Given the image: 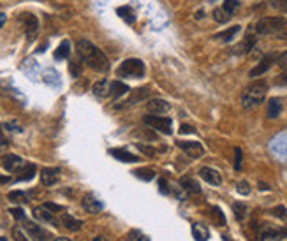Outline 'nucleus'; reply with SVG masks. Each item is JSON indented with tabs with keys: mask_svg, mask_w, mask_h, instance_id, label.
Instances as JSON below:
<instances>
[{
	"mask_svg": "<svg viewBox=\"0 0 287 241\" xmlns=\"http://www.w3.org/2000/svg\"><path fill=\"white\" fill-rule=\"evenodd\" d=\"M129 241H148V238L139 233V231H132V233L129 234Z\"/></svg>",
	"mask_w": 287,
	"mask_h": 241,
	"instance_id": "obj_38",
	"label": "nucleus"
},
{
	"mask_svg": "<svg viewBox=\"0 0 287 241\" xmlns=\"http://www.w3.org/2000/svg\"><path fill=\"white\" fill-rule=\"evenodd\" d=\"M238 7H240V0H224V4H222V9H224L229 16L234 14V11Z\"/></svg>",
	"mask_w": 287,
	"mask_h": 241,
	"instance_id": "obj_32",
	"label": "nucleus"
},
{
	"mask_svg": "<svg viewBox=\"0 0 287 241\" xmlns=\"http://www.w3.org/2000/svg\"><path fill=\"white\" fill-rule=\"evenodd\" d=\"M277 37L279 39H284V41H287V20H286V23H284V27H282V30L277 34Z\"/></svg>",
	"mask_w": 287,
	"mask_h": 241,
	"instance_id": "obj_47",
	"label": "nucleus"
},
{
	"mask_svg": "<svg viewBox=\"0 0 287 241\" xmlns=\"http://www.w3.org/2000/svg\"><path fill=\"white\" fill-rule=\"evenodd\" d=\"M21 20L25 23V32H27V39L34 41L37 37V30H39V21L34 14H21Z\"/></svg>",
	"mask_w": 287,
	"mask_h": 241,
	"instance_id": "obj_8",
	"label": "nucleus"
},
{
	"mask_svg": "<svg viewBox=\"0 0 287 241\" xmlns=\"http://www.w3.org/2000/svg\"><path fill=\"white\" fill-rule=\"evenodd\" d=\"M279 65H280V69L287 71V51H284L282 55L279 56Z\"/></svg>",
	"mask_w": 287,
	"mask_h": 241,
	"instance_id": "obj_44",
	"label": "nucleus"
},
{
	"mask_svg": "<svg viewBox=\"0 0 287 241\" xmlns=\"http://www.w3.org/2000/svg\"><path fill=\"white\" fill-rule=\"evenodd\" d=\"M199 174H201V178L205 180L206 183H210V185H213V187L222 185L221 173H219V171H215V169H212V167H201Z\"/></svg>",
	"mask_w": 287,
	"mask_h": 241,
	"instance_id": "obj_11",
	"label": "nucleus"
},
{
	"mask_svg": "<svg viewBox=\"0 0 287 241\" xmlns=\"http://www.w3.org/2000/svg\"><path fill=\"white\" fill-rule=\"evenodd\" d=\"M81 204H83V208L88 211V213H101V211L104 210V204L99 199H95L92 194H88V195H85L83 197V201H81Z\"/></svg>",
	"mask_w": 287,
	"mask_h": 241,
	"instance_id": "obj_13",
	"label": "nucleus"
},
{
	"mask_svg": "<svg viewBox=\"0 0 287 241\" xmlns=\"http://www.w3.org/2000/svg\"><path fill=\"white\" fill-rule=\"evenodd\" d=\"M259 189H261V190H268L266 183H259Z\"/></svg>",
	"mask_w": 287,
	"mask_h": 241,
	"instance_id": "obj_54",
	"label": "nucleus"
},
{
	"mask_svg": "<svg viewBox=\"0 0 287 241\" xmlns=\"http://www.w3.org/2000/svg\"><path fill=\"white\" fill-rule=\"evenodd\" d=\"M9 213H11L16 220H25V211L21 210V208H12V210H9Z\"/></svg>",
	"mask_w": 287,
	"mask_h": 241,
	"instance_id": "obj_40",
	"label": "nucleus"
},
{
	"mask_svg": "<svg viewBox=\"0 0 287 241\" xmlns=\"http://www.w3.org/2000/svg\"><path fill=\"white\" fill-rule=\"evenodd\" d=\"M196 18H197V20H201V18H203V11H199V12H197V14H196Z\"/></svg>",
	"mask_w": 287,
	"mask_h": 241,
	"instance_id": "obj_56",
	"label": "nucleus"
},
{
	"mask_svg": "<svg viewBox=\"0 0 287 241\" xmlns=\"http://www.w3.org/2000/svg\"><path fill=\"white\" fill-rule=\"evenodd\" d=\"M275 58H277V55H273V53H272V55H266L263 60H261L259 63H257L256 67H254L250 72H248V76H250V78H257V76H263L264 72H268L270 69H272V65L275 63Z\"/></svg>",
	"mask_w": 287,
	"mask_h": 241,
	"instance_id": "obj_9",
	"label": "nucleus"
},
{
	"mask_svg": "<svg viewBox=\"0 0 287 241\" xmlns=\"http://www.w3.org/2000/svg\"><path fill=\"white\" fill-rule=\"evenodd\" d=\"M284 238H287V227L284 229Z\"/></svg>",
	"mask_w": 287,
	"mask_h": 241,
	"instance_id": "obj_57",
	"label": "nucleus"
},
{
	"mask_svg": "<svg viewBox=\"0 0 287 241\" xmlns=\"http://www.w3.org/2000/svg\"><path fill=\"white\" fill-rule=\"evenodd\" d=\"M118 16L122 18L125 23H129V25H132V23H136V14H134V11H132V7H129V5H123V7H118Z\"/></svg>",
	"mask_w": 287,
	"mask_h": 241,
	"instance_id": "obj_25",
	"label": "nucleus"
},
{
	"mask_svg": "<svg viewBox=\"0 0 287 241\" xmlns=\"http://www.w3.org/2000/svg\"><path fill=\"white\" fill-rule=\"evenodd\" d=\"M213 20H215L217 23H228V21L231 20V16H229L222 7H217V9H213Z\"/></svg>",
	"mask_w": 287,
	"mask_h": 241,
	"instance_id": "obj_30",
	"label": "nucleus"
},
{
	"mask_svg": "<svg viewBox=\"0 0 287 241\" xmlns=\"http://www.w3.org/2000/svg\"><path fill=\"white\" fill-rule=\"evenodd\" d=\"M4 23H5V14L4 12H0V28L4 27Z\"/></svg>",
	"mask_w": 287,
	"mask_h": 241,
	"instance_id": "obj_51",
	"label": "nucleus"
},
{
	"mask_svg": "<svg viewBox=\"0 0 287 241\" xmlns=\"http://www.w3.org/2000/svg\"><path fill=\"white\" fill-rule=\"evenodd\" d=\"M55 241H71V240H69V238H57Z\"/></svg>",
	"mask_w": 287,
	"mask_h": 241,
	"instance_id": "obj_55",
	"label": "nucleus"
},
{
	"mask_svg": "<svg viewBox=\"0 0 287 241\" xmlns=\"http://www.w3.org/2000/svg\"><path fill=\"white\" fill-rule=\"evenodd\" d=\"M60 180V169L57 167H46V169L41 171V182L46 187H53L57 185Z\"/></svg>",
	"mask_w": 287,
	"mask_h": 241,
	"instance_id": "obj_10",
	"label": "nucleus"
},
{
	"mask_svg": "<svg viewBox=\"0 0 287 241\" xmlns=\"http://www.w3.org/2000/svg\"><path fill=\"white\" fill-rule=\"evenodd\" d=\"M259 238H261V241H280L284 238V231L277 229V227H272V226H266V227H263Z\"/></svg>",
	"mask_w": 287,
	"mask_h": 241,
	"instance_id": "obj_14",
	"label": "nucleus"
},
{
	"mask_svg": "<svg viewBox=\"0 0 287 241\" xmlns=\"http://www.w3.org/2000/svg\"><path fill=\"white\" fill-rule=\"evenodd\" d=\"M146 109L152 113V115H162V113H168L171 109L170 102L162 99H150L146 102Z\"/></svg>",
	"mask_w": 287,
	"mask_h": 241,
	"instance_id": "obj_12",
	"label": "nucleus"
},
{
	"mask_svg": "<svg viewBox=\"0 0 287 241\" xmlns=\"http://www.w3.org/2000/svg\"><path fill=\"white\" fill-rule=\"evenodd\" d=\"M9 180H11L9 176H0V183H7Z\"/></svg>",
	"mask_w": 287,
	"mask_h": 241,
	"instance_id": "obj_52",
	"label": "nucleus"
},
{
	"mask_svg": "<svg viewBox=\"0 0 287 241\" xmlns=\"http://www.w3.org/2000/svg\"><path fill=\"white\" fill-rule=\"evenodd\" d=\"M241 30V27L240 25H234V27H231V28H228L226 32H221V34H217L213 39H219V41H222V43H231L232 39H234L236 36H238V32Z\"/></svg>",
	"mask_w": 287,
	"mask_h": 241,
	"instance_id": "obj_20",
	"label": "nucleus"
},
{
	"mask_svg": "<svg viewBox=\"0 0 287 241\" xmlns=\"http://www.w3.org/2000/svg\"><path fill=\"white\" fill-rule=\"evenodd\" d=\"M192 236L196 241H208L210 231L208 227H205L203 224H194L192 226Z\"/></svg>",
	"mask_w": 287,
	"mask_h": 241,
	"instance_id": "obj_22",
	"label": "nucleus"
},
{
	"mask_svg": "<svg viewBox=\"0 0 287 241\" xmlns=\"http://www.w3.org/2000/svg\"><path fill=\"white\" fill-rule=\"evenodd\" d=\"M92 92H94L97 97H106L110 94V83H108V79H99L97 83H94L92 87Z\"/></svg>",
	"mask_w": 287,
	"mask_h": 241,
	"instance_id": "obj_24",
	"label": "nucleus"
},
{
	"mask_svg": "<svg viewBox=\"0 0 287 241\" xmlns=\"http://www.w3.org/2000/svg\"><path fill=\"white\" fill-rule=\"evenodd\" d=\"M234 155H236L234 169H236V171H240V167H241V158H243V157H241V150H240V148H236V150H234Z\"/></svg>",
	"mask_w": 287,
	"mask_h": 241,
	"instance_id": "obj_43",
	"label": "nucleus"
},
{
	"mask_svg": "<svg viewBox=\"0 0 287 241\" xmlns=\"http://www.w3.org/2000/svg\"><path fill=\"white\" fill-rule=\"evenodd\" d=\"M272 5L275 9H280V11L287 12V0H272Z\"/></svg>",
	"mask_w": 287,
	"mask_h": 241,
	"instance_id": "obj_41",
	"label": "nucleus"
},
{
	"mask_svg": "<svg viewBox=\"0 0 287 241\" xmlns=\"http://www.w3.org/2000/svg\"><path fill=\"white\" fill-rule=\"evenodd\" d=\"M127 92H129V87H127L125 83H122V81H113V83H110V97L115 100H118L122 95H125Z\"/></svg>",
	"mask_w": 287,
	"mask_h": 241,
	"instance_id": "obj_17",
	"label": "nucleus"
},
{
	"mask_svg": "<svg viewBox=\"0 0 287 241\" xmlns=\"http://www.w3.org/2000/svg\"><path fill=\"white\" fill-rule=\"evenodd\" d=\"M180 185L183 187L189 194H199L201 192V187L197 185V182L194 178H189V176H185V178H181V182H180Z\"/></svg>",
	"mask_w": 287,
	"mask_h": 241,
	"instance_id": "obj_26",
	"label": "nucleus"
},
{
	"mask_svg": "<svg viewBox=\"0 0 287 241\" xmlns=\"http://www.w3.org/2000/svg\"><path fill=\"white\" fill-rule=\"evenodd\" d=\"M62 226L65 227V229H69V231H78V229H81L83 222L81 220H76V218L71 217V215L63 213L62 215Z\"/></svg>",
	"mask_w": 287,
	"mask_h": 241,
	"instance_id": "obj_23",
	"label": "nucleus"
},
{
	"mask_svg": "<svg viewBox=\"0 0 287 241\" xmlns=\"http://www.w3.org/2000/svg\"><path fill=\"white\" fill-rule=\"evenodd\" d=\"M44 208H46V210H50V211H63L62 206L53 204V202H46V204H44Z\"/></svg>",
	"mask_w": 287,
	"mask_h": 241,
	"instance_id": "obj_45",
	"label": "nucleus"
},
{
	"mask_svg": "<svg viewBox=\"0 0 287 241\" xmlns=\"http://www.w3.org/2000/svg\"><path fill=\"white\" fill-rule=\"evenodd\" d=\"M180 132H181V134H192L194 129L190 125H181L180 127Z\"/></svg>",
	"mask_w": 287,
	"mask_h": 241,
	"instance_id": "obj_49",
	"label": "nucleus"
},
{
	"mask_svg": "<svg viewBox=\"0 0 287 241\" xmlns=\"http://www.w3.org/2000/svg\"><path fill=\"white\" fill-rule=\"evenodd\" d=\"M150 97V88L148 87H141V88H136V90L130 94V97L127 100H123V102L116 104V107L120 109V107H129V106H134V104L141 102V100H146Z\"/></svg>",
	"mask_w": 287,
	"mask_h": 241,
	"instance_id": "obj_7",
	"label": "nucleus"
},
{
	"mask_svg": "<svg viewBox=\"0 0 287 241\" xmlns=\"http://www.w3.org/2000/svg\"><path fill=\"white\" fill-rule=\"evenodd\" d=\"M110 153L113 155L116 160H120V162L134 164L139 160V157H136V155L129 153V151H125V150H120V148H113V150H110Z\"/></svg>",
	"mask_w": 287,
	"mask_h": 241,
	"instance_id": "obj_16",
	"label": "nucleus"
},
{
	"mask_svg": "<svg viewBox=\"0 0 287 241\" xmlns=\"http://www.w3.org/2000/svg\"><path fill=\"white\" fill-rule=\"evenodd\" d=\"M25 227H27V231L30 233V236L34 238L36 241H48L50 240V233L44 231L43 227L36 226V224H32V222H25Z\"/></svg>",
	"mask_w": 287,
	"mask_h": 241,
	"instance_id": "obj_15",
	"label": "nucleus"
},
{
	"mask_svg": "<svg viewBox=\"0 0 287 241\" xmlns=\"http://www.w3.org/2000/svg\"><path fill=\"white\" fill-rule=\"evenodd\" d=\"M134 176H138L139 180H145V182H150V180L155 178V173L152 169H138L134 171Z\"/></svg>",
	"mask_w": 287,
	"mask_h": 241,
	"instance_id": "obj_33",
	"label": "nucleus"
},
{
	"mask_svg": "<svg viewBox=\"0 0 287 241\" xmlns=\"http://www.w3.org/2000/svg\"><path fill=\"white\" fill-rule=\"evenodd\" d=\"M78 55L81 62H85L90 69L97 72H108L110 71V60L104 55L101 48H97L94 43L87 39L78 41Z\"/></svg>",
	"mask_w": 287,
	"mask_h": 241,
	"instance_id": "obj_1",
	"label": "nucleus"
},
{
	"mask_svg": "<svg viewBox=\"0 0 287 241\" xmlns=\"http://www.w3.org/2000/svg\"><path fill=\"white\" fill-rule=\"evenodd\" d=\"M12 236H14L16 241H28L27 238L23 236V233H21L20 229H14V231H12Z\"/></svg>",
	"mask_w": 287,
	"mask_h": 241,
	"instance_id": "obj_46",
	"label": "nucleus"
},
{
	"mask_svg": "<svg viewBox=\"0 0 287 241\" xmlns=\"http://www.w3.org/2000/svg\"><path fill=\"white\" fill-rule=\"evenodd\" d=\"M94 241H108L104 236H97V238H94Z\"/></svg>",
	"mask_w": 287,
	"mask_h": 241,
	"instance_id": "obj_53",
	"label": "nucleus"
},
{
	"mask_svg": "<svg viewBox=\"0 0 287 241\" xmlns=\"http://www.w3.org/2000/svg\"><path fill=\"white\" fill-rule=\"evenodd\" d=\"M34 176H36V166H34V164H28V166H25L23 173L18 176V180H20V182H27V180H32Z\"/></svg>",
	"mask_w": 287,
	"mask_h": 241,
	"instance_id": "obj_31",
	"label": "nucleus"
},
{
	"mask_svg": "<svg viewBox=\"0 0 287 241\" xmlns=\"http://www.w3.org/2000/svg\"><path fill=\"white\" fill-rule=\"evenodd\" d=\"M34 217L41 222H48V224H55V218H53V213L50 210H46L44 206H37L34 208Z\"/></svg>",
	"mask_w": 287,
	"mask_h": 241,
	"instance_id": "obj_21",
	"label": "nucleus"
},
{
	"mask_svg": "<svg viewBox=\"0 0 287 241\" xmlns=\"http://www.w3.org/2000/svg\"><path fill=\"white\" fill-rule=\"evenodd\" d=\"M69 69H71V74L74 76V78H78V76L81 74V65H79V62H71Z\"/></svg>",
	"mask_w": 287,
	"mask_h": 241,
	"instance_id": "obj_42",
	"label": "nucleus"
},
{
	"mask_svg": "<svg viewBox=\"0 0 287 241\" xmlns=\"http://www.w3.org/2000/svg\"><path fill=\"white\" fill-rule=\"evenodd\" d=\"M143 123L148 125L150 129H154V131H159L162 134L170 136L173 132V123H171L170 118H166V116H159V115H148L143 118Z\"/></svg>",
	"mask_w": 287,
	"mask_h": 241,
	"instance_id": "obj_5",
	"label": "nucleus"
},
{
	"mask_svg": "<svg viewBox=\"0 0 287 241\" xmlns=\"http://www.w3.org/2000/svg\"><path fill=\"white\" fill-rule=\"evenodd\" d=\"M254 44H256V36H254V34H247V37H245V41L240 44V48L236 49V53H241V55L248 53L252 48H254Z\"/></svg>",
	"mask_w": 287,
	"mask_h": 241,
	"instance_id": "obj_28",
	"label": "nucleus"
},
{
	"mask_svg": "<svg viewBox=\"0 0 287 241\" xmlns=\"http://www.w3.org/2000/svg\"><path fill=\"white\" fill-rule=\"evenodd\" d=\"M284 23H286V18L282 16H268V18H261L257 21L254 30L257 36H277L282 30Z\"/></svg>",
	"mask_w": 287,
	"mask_h": 241,
	"instance_id": "obj_3",
	"label": "nucleus"
},
{
	"mask_svg": "<svg viewBox=\"0 0 287 241\" xmlns=\"http://www.w3.org/2000/svg\"><path fill=\"white\" fill-rule=\"evenodd\" d=\"M236 190H238L241 195H248L250 194V185H248L247 182H240L238 185H236Z\"/></svg>",
	"mask_w": 287,
	"mask_h": 241,
	"instance_id": "obj_37",
	"label": "nucleus"
},
{
	"mask_svg": "<svg viewBox=\"0 0 287 241\" xmlns=\"http://www.w3.org/2000/svg\"><path fill=\"white\" fill-rule=\"evenodd\" d=\"M7 146V138H5V134H4V129L0 127V148H5Z\"/></svg>",
	"mask_w": 287,
	"mask_h": 241,
	"instance_id": "obj_48",
	"label": "nucleus"
},
{
	"mask_svg": "<svg viewBox=\"0 0 287 241\" xmlns=\"http://www.w3.org/2000/svg\"><path fill=\"white\" fill-rule=\"evenodd\" d=\"M0 241H7V240H5V238H0Z\"/></svg>",
	"mask_w": 287,
	"mask_h": 241,
	"instance_id": "obj_58",
	"label": "nucleus"
},
{
	"mask_svg": "<svg viewBox=\"0 0 287 241\" xmlns=\"http://www.w3.org/2000/svg\"><path fill=\"white\" fill-rule=\"evenodd\" d=\"M159 189H161V192H164V194H168L170 192V189H168V183H166V180H159Z\"/></svg>",
	"mask_w": 287,
	"mask_h": 241,
	"instance_id": "obj_50",
	"label": "nucleus"
},
{
	"mask_svg": "<svg viewBox=\"0 0 287 241\" xmlns=\"http://www.w3.org/2000/svg\"><path fill=\"white\" fill-rule=\"evenodd\" d=\"M138 150H139V151H143V153H145V155H148V157L155 155V148L146 146V145H141V143H138Z\"/></svg>",
	"mask_w": 287,
	"mask_h": 241,
	"instance_id": "obj_39",
	"label": "nucleus"
},
{
	"mask_svg": "<svg viewBox=\"0 0 287 241\" xmlns=\"http://www.w3.org/2000/svg\"><path fill=\"white\" fill-rule=\"evenodd\" d=\"M69 55H71V43L69 41H62L60 46L55 49V60L69 58Z\"/></svg>",
	"mask_w": 287,
	"mask_h": 241,
	"instance_id": "obj_27",
	"label": "nucleus"
},
{
	"mask_svg": "<svg viewBox=\"0 0 287 241\" xmlns=\"http://www.w3.org/2000/svg\"><path fill=\"white\" fill-rule=\"evenodd\" d=\"M272 213L275 215L277 218H282V220H286L287 218V210L284 208V206H277V208H273Z\"/></svg>",
	"mask_w": 287,
	"mask_h": 241,
	"instance_id": "obj_36",
	"label": "nucleus"
},
{
	"mask_svg": "<svg viewBox=\"0 0 287 241\" xmlns=\"http://www.w3.org/2000/svg\"><path fill=\"white\" fill-rule=\"evenodd\" d=\"M268 85L264 81H254L252 85H248L241 94V106L243 109H256L263 104L264 97H266Z\"/></svg>",
	"mask_w": 287,
	"mask_h": 241,
	"instance_id": "obj_2",
	"label": "nucleus"
},
{
	"mask_svg": "<svg viewBox=\"0 0 287 241\" xmlns=\"http://www.w3.org/2000/svg\"><path fill=\"white\" fill-rule=\"evenodd\" d=\"M116 74L122 78H143L145 76V63L139 58H127L125 62H122L118 65Z\"/></svg>",
	"mask_w": 287,
	"mask_h": 241,
	"instance_id": "obj_4",
	"label": "nucleus"
},
{
	"mask_svg": "<svg viewBox=\"0 0 287 241\" xmlns=\"http://www.w3.org/2000/svg\"><path fill=\"white\" fill-rule=\"evenodd\" d=\"M176 145L178 148L183 150V153H187L190 158H201L205 155V148L197 141H178Z\"/></svg>",
	"mask_w": 287,
	"mask_h": 241,
	"instance_id": "obj_6",
	"label": "nucleus"
},
{
	"mask_svg": "<svg viewBox=\"0 0 287 241\" xmlns=\"http://www.w3.org/2000/svg\"><path fill=\"white\" fill-rule=\"evenodd\" d=\"M9 201L12 202H18V204H21V202H27V195L21 192V190H12V192H9Z\"/></svg>",
	"mask_w": 287,
	"mask_h": 241,
	"instance_id": "obj_34",
	"label": "nucleus"
},
{
	"mask_svg": "<svg viewBox=\"0 0 287 241\" xmlns=\"http://www.w3.org/2000/svg\"><path fill=\"white\" fill-rule=\"evenodd\" d=\"M232 211H234V217L238 218V220H245V217H247L248 213V208L243 202H234V204H232Z\"/></svg>",
	"mask_w": 287,
	"mask_h": 241,
	"instance_id": "obj_29",
	"label": "nucleus"
},
{
	"mask_svg": "<svg viewBox=\"0 0 287 241\" xmlns=\"http://www.w3.org/2000/svg\"><path fill=\"white\" fill-rule=\"evenodd\" d=\"M280 113H282V100L277 99V97L268 100V109H266L268 118H277V116H280Z\"/></svg>",
	"mask_w": 287,
	"mask_h": 241,
	"instance_id": "obj_19",
	"label": "nucleus"
},
{
	"mask_svg": "<svg viewBox=\"0 0 287 241\" xmlns=\"http://www.w3.org/2000/svg\"><path fill=\"white\" fill-rule=\"evenodd\" d=\"M2 166L7 171L14 173V171H18L23 166V160H21V157H18V155H5V157L2 158Z\"/></svg>",
	"mask_w": 287,
	"mask_h": 241,
	"instance_id": "obj_18",
	"label": "nucleus"
},
{
	"mask_svg": "<svg viewBox=\"0 0 287 241\" xmlns=\"http://www.w3.org/2000/svg\"><path fill=\"white\" fill-rule=\"evenodd\" d=\"M212 211H213L212 217H213V220H215L217 226H224V224H226V217H224V213H222L221 208H217V206H215V208H212Z\"/></svg>",
	"mask_w": 287,
	"mask_h": 241,
	"instance_id": "obj_35",
	"label": "nucleus"
}]
</instances>
